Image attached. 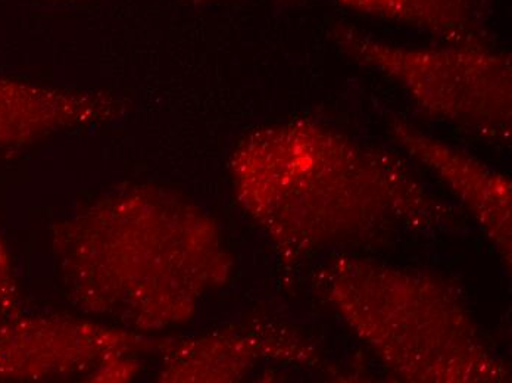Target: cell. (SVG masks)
I'll return each instance as SVG.
<instances>
[{"mask_svg":"<svg viewBox=\"0 0 512 383\" xmlns=\"http://www.w3.org/2000/svg\"><path fill=\"white\" fill-rule=\"evenodd\" d=\"M332 39L346 55L401 83L440 120L492 139H507L511 123L510 56L487 45L408 48L337 24Z\"/></svg>","mask_w":512,"mask_h":383,"instance_id":"6da1fadb","label":"cell"},{"mask_svg":"<svg viewBox=\"0 0 512 383\" xmlns=\"http://www.w3.org/2000/svg\"><path fill=\"white\" fill-rule=\"evenodd\" d=\"M364 17L423 31L449 45H486L495 0H334Z\"/></svg>","mask_w":512,"mask_h":383,"instance_id":"7a4b0ae2","label":"cell"},{"mask_svg":"<svg viewBox=\"0 0 512 383\" xmlns=\"http://www.w3.org/2000/svg\"><path fill=\"white\" fill-rule=\"evenodd\" d=\"M98 111L93 99L0 77V146L26 145Z\"/></svg>","mask_w":512,"mask_h":383,"instance_id":"3957f363","label":"cell"},{"mask_svg":"<svg viewBox=\"0 0 512 383\" xmlns=\"http://www.w3.org/2000/svg\"><path fill=\"white\" fill-rule=\"evenodd\" d=\"M15 301V285L12 279L9 258L0 242V311L11 310Z\"/></svg>","mask_w":512,"mask_h":383,"instance_id":"277c9868","label":"cell"},{"mask_svg":"<svg viewBox=\"0 0 512 383\" xmlns=\"http://www.w3.org/2000/svg\"><path fill=\"white\" fill-rule=\"evenodd\" d=\"M193 2H212V0H193Z\"/></svg>","mask_w":512,"mask_h":383,"instance_id":"5b68a950","label":"cell"}]
</instances>
